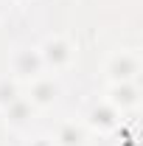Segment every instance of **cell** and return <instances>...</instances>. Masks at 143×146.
Listing matches in <instances>:
<instances>
[{"label":"cell","instance_id":"cell-1","mask_svg":"<svg viewBox=\"0 0 143 146\" xmlns=\"http://www.w3.org/2000/svg\"><path fill=\"white\" fill-rule=\"evenodd\" d=\"M39 56H42V62H48V65H54V68H65L68 62H70V45L62 39V36H56V39H48L45 45H42V51H39Z\"/></svg>","mask_w":143,"mask_h":146},{"label":"cell","instance_id":"cell-2","mask_svg":"<svg viewBox=\"0 0 143 146\" xmlns=\"http://www.w3.org/2000/svg\"><path fill=\"white\" fill-rule=\"evenodd\" d=\"M109 73H112L115 82H126L132 73H138V59L132 54H118L109 62Z\"/></svg>","mask_w":143,"mask_h":146},{"label":"cell","instance_id":"cell-3","mask_svg":"<svg viewBox=\"0 0 143 146\" xmlns=\"http://www.w3.org/2000/svg\"><path fill=\"white\" fill-rule=\"evenodd\" d=\"M42 65H45L42 56L31 54V51H17V56H14V73H20V76H36Z\"/></svg>","mask_w":143,"mask_h":146},{"label":"cell","instance_id":"cell-4","mask_svg":"<svg viewBox=\"0 0 143 146\" xmlns=\"http://www.w3.org/2000/svg\"><path fill=\"white\" fill-rule=\"evenodd\" d=\"M84 141H87L84 129L76 124H65L56 135V146H84Z\"/></svg>","mask_w":143,"mask_h":146},{"label":"cell","instance_id":"cell-5","mask_svg":"<svg viewBox=\"0 0 143 146\" xmlns=\"http://www.w3.org/2000/svg\"><path fill=\"white\" fill-rule=\"evenodd\" d=\"M56 93H59V87H56L54 82H36L31 98H34L39 107H45V104H54L56 101Z\"/></svg>","mask_w":143,"mask_h":146},{"label":"cell","instance_id":"cell-6","mask_svg":"<svg viewBox=\"0 0 143 146\" xmlns=\"http://www.w3.org/2000/svg\"><path fill=\"white\" fill-rule=\"evenodd\" d=\"M31 146H56V143H54V141H48V138H36Z\"/></svg>","mask_w":143,"mask_h":146}]
</instances>
